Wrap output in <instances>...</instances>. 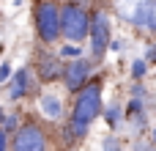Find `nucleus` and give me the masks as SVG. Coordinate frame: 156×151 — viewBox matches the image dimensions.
<instances>
[{"instance_id": "obj_1", "label": "nucleus", "mask_w": 156, "mask_h": 151, "mask_svg": "<svg viewBox=\"0 0 156 151\" xmlns=\"http://www.w3.org/2000/svg\"><path fill=\"white\" fill-rule=\"evenodd\" d=\"M104 105H101V80H90L74 99V110H71V121H69V135L71 140H82L90 129V124L101 116Z\"/></svg>"}, {"instance_id": "obj_2", "label": "nucleus", "mask_w": 156, "mask_h": 151, "mask_svg": "<svg viewBox=\"0 0 156 151\" xmlns=\"http://www.w3.org/2000/svg\"><path fill=\"white\" fill-rule=\"evenodd\" d=\"M58 19H60V36L69 39V44H80L88 39V28H90V14L80 6V3H66L58 8Z\"/></svg>"}, {"instance_id": "obj_3", "label": "nucleus", "mask_w": 156, "mask_h": 151, "mask_svg": "<svg viewBox=\"0 0 156 151\" xmlns=\"http://www.w3.org/2000/svg\"><path fill=\"white\" fill-rule=\"evenodd\" d=\"M112 25H110V14L104 11V8H99V11H93L90 14V28H88V41H90V61L96 63V61H101L104 55H107V47H110V41H112Z\"/></svg>"}, {"instance_id": "obj_4", "label": "nucleus", "mask_w": 156, "mask_h": 151, "mask_svg": "<svg viewBox=\"0 0 156 151\" xmlns=\"http://www.w3.org/2000/svg\"><path fill=\"white\" fill-rule=\"evenodd\" d=\"M33 19H36V33H38L41 44L52 47V44L60 39L58 6H55V3H49V0H41V3L36 6V14H33Z\"/></svg>"}, {"instance_id": "obj_5", "label": "nucleus", "mask_w": 156, "mask_h": 151, "mask_svg": "<svg viewBox=\"0 0 156 151\" xmlns=\"http://www.w3.org/2000/svg\"><path fill=\"white\" fill-rule=\"evenodd\" d=\"M11 149L14 151H49L47 132L36 121H22L19 129L11 135Z\"/></svg>"}, {"instance_id": "obj_6", "label": "nucleus", "mask_w": 156, "mask_h": 151, "mask_svg": "<svg viewBox=\"0 0 156 151\" xmlns=\"http://www.w3.org/2000/svg\"><path fill=\"white\" fill-rule=\"evenodd\" d=\"M90 77H93V61L90 58H74V61H69L63 66V74H60V80H63V85H66L69 94H80L90 83Z\"/></svg>"}, {"instance_id": "obj_7", "label": "nucleus", "mask_w": 156, "mask_h": 151, "mask_svg": "<svg viewBox=\"0 0 156 151\" xmlns=\"http://www.w3.org/2000/svg\"><path fill=\"white\" fill-rule=\"evenodd\" d=\"M156 0H115V11L134 28H148Z\"/></svg>"}, {"instance_id": "obj_8", "label": "nucleus", "mask_w": 156, "mask_h": 151, "mask_svg": "<svg viewBox=\"0 0 156 151\" xmlns=\"http://www.w3.org/2000/svg\"><path fill=\"white\" fill-rule=\"evenodd\" d=\"M30 72L38 74L41 83H55V80H60V74H63V63H60V58H58L55 52L41 50L38 58H36V69H30Z\"/></svg>"}, {"instance_id": "obj_9", "label": "nucleus", "mask_w": 156, "mask_h": 151, "mask_svg": "<svg viewBox=\"0 0 156 151\" xmlns=\"http://www.w3.org/2000/svg\"><path fill=\"white\" fill-rule=\"evenodd\" d=\"M33 91V72L25 66V69H19V72H14L11 74V96L8 99H22V96H27Z\"/></svg>"}, {"instance_id": "obj_10", "label": "nucleus", "mask_w": 156, "mask_h": 151, "mask_svg": "<svg viewBox=\"0 0 156 151\" xmlns=\"http://www.w3.org/2000/svg\"><path fill=\"white\" fill-rule=\"evenodd\" d=\"M38 105H41V113H44L49 121H55V118H60V116H63V102H60V96H58V94H41Z\"/></svg>"}, {"instance_id": "obj_11", "label": "nucleus", "mask_w": 156, "mask_h": 151, "mask_svg": "<svg viewBox=\"0 0 156 151\" xmlns=\"http://www.w3.org/2000/svg\"><path fill=\"white\" fill-rule=\"evenodd\" d=\"M143 105H145V88L137 83V85H134V91H132V102L126 105V118L140 116V113H143Z\"/></svg>"}, {"instance_id": "obj_12", "label": "nucleus", "mask_w": 156, "mask_h": 151, "mask_svg": "<svg viewBox=\"0 0 156 151\" xmlns=\"http://www.w3.org/2000/svg\"><path fill=\"white\" fill-rule=\"evenodd\" d=\"M104 113V121H107V127L110 129H115L118 124H121V116H123V110H121V105H110L107 110H101Z\"/></svg>"}, {"instance_id": "obj_13", "label": "nucleus", "mask_w": 156, "mask_h": 151, "mask_svg": "<svg viewBox=\"0 0 156 151\" xmlns=\"http://www.w3.org/2000/svg\"><path fill=\"white\" fill-rule=\"evenodd\" d=\"M58 58H60V61H74V58H82V50H80L77 44H63V47L58 50Z\"/></svg>"}, {"instance_id": "obj_14", "label": "nucleus", "mask_w": 156, "mask_h": 151, "mask_svg": "<svg viewBox=\"0 0 156 151\" xmlns=\"http://www.w3.org/2000/svg\"><path fill=\"white\" fill-rule=\"evenodd\" d=\"M19 124H22V121H19V116H16V113H11V116H3V118H0V129H3V132H8V135H14V132L19 129Z\"/></svg>"}, {"instance_id": "obj_15", "label": "nucleus", "mask_w": 156, "mask_h": 151, "mask_svg": "<svg viewBox=\"0 0 156 151\" xmlns=\"http://www.w3.org/2000/svg\"><path fill=\"white\" fill-rule=\"evenodd\" d=\"M145 69H148V66H145V61H134V63H132V77L140 83V80L145 77Z\"/></svg>"}, {"instance_id": "obj_16", "label": "nucleus", "mask_w": 156, "mask_h": 151, "mask_svg": "<svg viewBox=\"0 0 156 151\" xmlns=\"http://www.w3.org/2000/svg\"><path fill=\"white\" fill-rule=\"evenodd\" d=\"M101 151H121V140H118V138H104Z\"/></svg>"}, {"instance_id": "obj_17", "label": "nucleus", "mask_w": 156, "mask_h": 151, "mask_svg": "<svg viewBox=\"0 0 156 151\" xmlns=\"http://www.w3.org/2000/svg\"><path fill=\"white\" fill-rule=\"evenodd\" d=\"M8 146H11V135L0 129V151H8Z\"/></svg>"}, {"instance_id": "obj_18", "label": "nucleus", "mask_w": 156, "mask_h": 151, "mask_svg": "<svg viewBox=\"0 0 156 151\" xmlns=\"http://www.w3.org/2000/svg\"><path fill=\"white\" fill-rule=\"evenodd\" d=\"M143 61H145V66H148V63H156V44L148 47V52H145V58H143Z\"/></svg>"}, {"instance_id": "obj_19", "label": "nucleus", "mask_w": 156, "mask_h": 151, "mask_svg": "<svg viewBox=\"0 0 156 151\" xmlns=\"http://www.w3.org/2000/svg\"><path fill=\"white\" fill-rule=\"evenodd\" d=\"M8 80H11V66L3 63V66H0V83H8Z\"/></svg>"}, {"instance_id": "obj_20", "label": "nucleus", "mask_w": 156, "mask_h": 151, "mask_svg": "<svg viewBox=\"0 0 156 151\" xmlns=\"http://www.w3.org/2000/svg\"><path fill=\"white\" fill-rule=\"evenodd\" d=\"M134 151H156V146L145 143V140H137V143H134Z\"/></svg>"}, {"instance_id": "obj_21", "label": "nucleus", "mask_w": 156, "mask_h": 151, "mask_svg": "<svg viewBox=\"0 0 156 151\" xmlns=\"http://www.w3.org/2000/svg\"><path fill=\"white\" fill-rule=\"evenodd\" d=\"M151 146H156V127H154V135H151V140H148Z\"/></svg>"}, {"instance_id": "obj_22", "label": "nucleus", "mask_w": 156, "mask_h": 151, "mask_svg": "<svg viewBox=\"0 0 156 151\" xmlns=\"http://www.w3.org/2000/svg\"><path fill=\"white\" fill-rule=\"evenodd\" d=\"M66 3H77V0H63V6H66Z\"/></svg>"}]
</instances>
